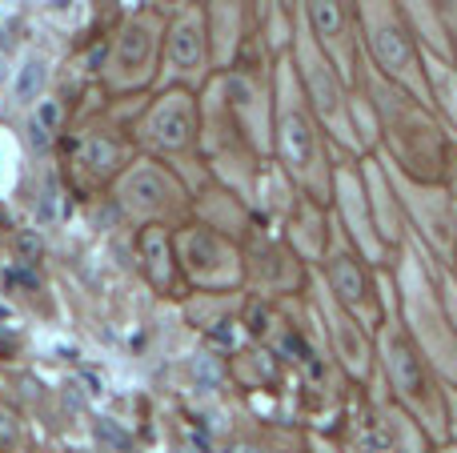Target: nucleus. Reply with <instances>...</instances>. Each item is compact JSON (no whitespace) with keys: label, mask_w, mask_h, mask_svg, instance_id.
<instances>
[{"label":"nucleus","mask_w":457,"mask_h":453,"mask_svg":"<svg viewBox=\"0 0 457 453\" xmlns=\"http://www.w3.org/2000/svg\"><path fill=\"white\" fill-rule=\"evenodd\" d=\"M381 358H386V374L394 385L402 409H410L437 441L450 433V409H445V393L434 377V366L421 353V345L397 325H386L381 334Z\"/></svg>","instance_id":"nucleus-1"},{"label":"nucleus","mask_w":457,"mask_h":453,"mask_svg":"<svg viewBox=\"0 0 457 453\" xmlns=\"http://www.w3.org/2000/svg\"><path fill=\"white\" fill-rule=\"evenodd\" d=\"M329 281H333V293H337L341 301L349 305V309L365 313V317L381 313V301L373 297L370 269H365V265L357 261V257L349 253V249H341V253L329 261Z\"/></svg>","instance_id":"nucleus-2"},{"label":"nucleus","mask_w":457,"mask_h":453,"mask_svg":"<svg viewBox=\"0 0 457 453\" xmlns=\"http://www.w3.org/2000/svg\"><path fill=\"white\" fill-rule=\"evenodd\" d=\"M149 133L157 144L165 149H181L193 133V109H189V96H169L149 120Z\"/></svg>","instance_id":"nucleus-3"},{"label":"nucleus","mask_w":457,"mask_h":453,"mask_svg":"<svg viewBox=\"0 0 457 453\" xmlns=\"http://www.w3.org/2000/svg\"><path fill=\"white\" fill-rule=\"evenodd\" d=\"M120 197H125V205L137 209V213H153V209H161L169 201V181L157 169H137V173L125 177Z\"/></svg>","instance_id":"nucleus-4"},{"label":"nucleus","mask_w":457,"mask_h":453,"mask_svg":"<svg viewBox=\"0 0 457 453\" xmlns=\"http://www.w3.org/2000/svg\"><path fill=\"white\" fill-rule=\"evenodd\" d=\"M281 144H285V157L293 161V169H309V161L317 157L313 128H309V120L301 117L297 109L285 112V120H281Z\"/></svg>","instance_id":"nucleus-5"},{"label":"nucleus","mask_w":457,"mask_h":453,"mask_svg":"<svg viewBox=\"0 0 457 453\" xmlns=\"http://www.w3.org/2000/svg\"><path fill=\"white\" fill-rule=\"evenodd\" d=\"M149 48H153L149 24H129L125 37H120V48H117L120 80H133L137 72H145V64H149Z\"/></svg>","instance_id":"nucleus-6"},{"label":"nucleus","mask_w":457,"mask_h":453,"mask_svg":"<svg viewBox=\"0 0 457 453\" xmlns=\"http://www.w3.org/2000/svg\"><path fill=\"white\" fill-rule=\"evenodd\" d=\"M45 80H48L45 56L29 53V56L21 61V69L12 72V104H32L40 93H45Z\"/></svg>","instance_id":"nucleus-7"},{"label":"nucleus","mask_w":457,"mask_h":453,"mask_svg":"<svg viewBox=\"0 0 457 453\" xmlns=\"http://www.w3.org/2000/svg\"><path fill=\"white\" fill-rule=\"evenodd\" d=\"M169 53H173V64H177V69H193V64L201 61V32H197V21L177 24Z\"/></svg>","instance_id":"nucleus-8"},{"label":"nucleus","mask_w":457,"mask_h":453,"mask_svg":"<svg viewBox=\"0 0 457 453\" xmlns=\"http://www.w3.org/2000/svg\"><path fill=\"white\" fill-rule=\"evenodd\" d=\"M85 161L96 169V173H104V169H112V161H117V144L101 141V136H93V141L85 144Z\"/></svg>","instance_id":"nucleus-9"},{"label":"nucleus","mask_w":457,"mask_h":453,"mask_svg":"<svg viewBox=\"0 0 457 453\" xmlns=\"http://www.w3.org/2000/svg\"><path fill=\"white\" fill-rule=\"evenodd\" d=\"M56 120H61V109H56L53 101H45V104L37 109V120H32V136H37V144H45L48 136H53Z\"/></svg>","instance_id":"nucleus-10"},{"label":"nucleus","mask_w":457,"mask_h":453,"mask_svg":"<svg viewBox=\"0 0 457 453\" xmlns=\"http://www.w3.org/2000/svg\"><path fill=\"white\" fill-rule=\"evenodd\" d=\"M445 409H450V433H445V438H450L453 449H457V393H450V398H445Z\"/></svg>","instance_id":"nucleus-11"}]
</instances>
